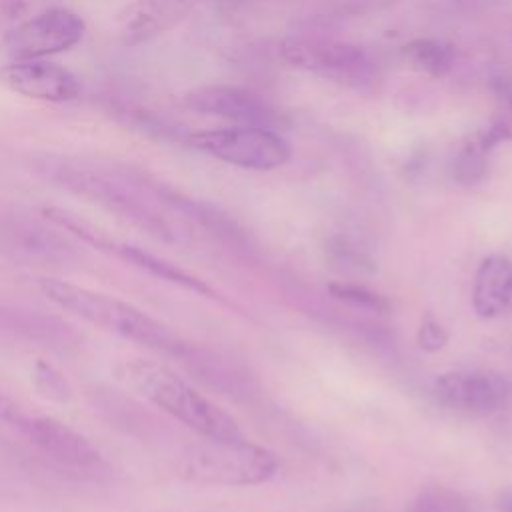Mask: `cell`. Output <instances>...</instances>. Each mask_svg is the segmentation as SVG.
I'll list each match as a JSON object with an SVG mask.
<instances>
[{
	"instance_id": "7",
	"label": "cell",
	"mask_w": 512,
	"mask_h": 512,
	"mask_svg": "<svg viewBox=\"0 0 512 512\" xmlns=\"http://www.w3.org/2000/svg\"><path fill=\"white\" fill-rule=\"evenodd\" d=\"M76 256L72 240L44 216L0 206V258L22 266H60Z\"/></svg>"
},
{
	"instance_id": "10",
	"label": "cell",
	"mask_w": 512,
	"mask_h": 512,
	"mask_svg": "<svg viewBox=\"0 0 512 512\" xmlns=\"http://www.w3.org/2000/svg\"><path fill=\"white\" fill-rule=\"evenodd\" d=\"M18 434L68 472L94 480L112 472L110 462L96 446L52 416L30 412Z\"/></svg>"
},
{
	"instance_id": "5",
	"label": "cell",
	"mask_w": 512,
	"mask_h": 512,
	"mask_svg": "<svg viewBox=\"0 0 512 512\" xmlns=\"http://www.w3.org/2000/svg\"><path fill=\"white\" fill-rule=\"evenodd\" d=\"M278 54L296 70L354 90L370 88L376 80L374 60L356 44L326 38L288 36L280 40Z\"/></svg>"
},
{
	"instance_id": "1",
	"label": "cell",
	"mask_w": 512,
	"mask_h": 512,
	"mask_svg": "<svg viewBox=\"0 0 512 512\" xmlns=\"http://www.w3.org/2000/svg\"><path fill=\"white\" fill-rule=\"evenodd\" d=\"M38 172L56 186L102 206L158 240L180 242L184 238V228L172 218L176 212L162 196L164 186L142 174L112 172L62 158L40 160Z\"/></svg>"
},
{
	"instance_id": "15",
	"label": "cell",
	"mask_w": 512,
	"mask_h": 512,
	"mask_svg": "<svg viewBox=\"0 0 512 512\" xmlns=\"http://www.w3.org/2000/svg\"><path fill=\"white\" fill-rule=\"evenodd\" d=\"M512 300V262L502 254L486 256L474 276L472 306L480 318L502 314Z\"/></svg>"
},
{
	"instance_id": "17",
	"label": "cell",
	"mask_w": 512,
	"mask_h": 512,
	"mask_svg": "<svg viewBox=\"0 0 512 512\" xmlns=\"http://www.w3.org/2000/svg\"><path fill=\"white\" fill-rule=\"evenodd\" d=\"M400 54L414 70L432 78L446 76L456 64L454 46L442 38H412L400 48Z\"/></svg>"
},
{
	"instance_id": "13",
	"label": "cell",
	"mask_w": 512,
	"mask_h": 512,
	"mask_svg": "<svg viewBox=\"0 0 512 512\" xmlns=\"http://www.w3.org/2000/svg\"><path fill=\"white\" fill-rule=\"evenodd\" d=\"M0 84L8 90L42 102H70L82 92L80 80L68 68L46 58L10 60L0 66Z\"/></svg>"
},
{
	"instance_id": "20",
	"label": "cell",
	"mask_w": 512,
	"mask_h": 512,
	"mask_svg": "<svg viewBox=\"0 0 512 512\" xmlns=\"http://www.w3.org/2000/svg\"><path fill=\"white\" fill-rule=\"evenodd\" d=\"M416 340H418V346L426 352H440L446 344H448V332L446 328L436 322L434 318H424L420 328H418V334H416Z\"/></svg>"
},
{
	"instance_id": "21",
	"label": "cell",
	"mask_w": 512,
	"mask_h": 512,
	"mask_svg": "<svg viewBox=\"0 0 512 512\" xmlns=\"http://www.w3.org/2000/svg\"><path fill=\"white\" fill-rule=\"evenodd\" d=\"M498 508H500L502 512H512V490H506V492L500 494V498H498Z\"/></svg>"
},
{
	"instance_id": "8",
	"label": "cell",
	"mask_w": 512,
	"mask_h": 512,
	"mask_svg": "<svg viewBox=\"0 0 512 512\" xmlns=\"http://www.w3.org/2000/svg\"><path fill=\"white\" fill-rule=\"evenodd\" d=\"M84 32L86 22L78 12L54 4L12 26L0 46L12 60L48 58L74 48Z\"/></svg>"
},
{
	"instance_id": "19",
	"label": "cell",
	"mask_w": 512,
	"mask_h": 512,
	"mask_svg": "<svg viewBox=\"0 0 512 512\" xmlns=\"http://www.w3.org/2000/svg\"><path fill=\"white\" fill-rule=\"evenodd\" d=\"M412 512H468V502L448 488H426L414 500Z\"/></svg>"
},
{
	"instance_id": "18",
	"label": "cell",
	"mask_w": 512,
	"mask_h": 512,
	"mask_svg": "<svg viewBox=\"0 0 512 512\" xmlns=\"http://www.w3.org/2000/svg\"><path fill=\"white\" fill-rule=\"evenodd\" d=\"M328 290L336 300L346 302V304L356 306V308H362V310L386 312L390 308V302L382 294L372 292L366 286L346 284V282H332V284H328Z\"/></svg>"
},
{
	"instance_id": "4",
	"label": "cell",
	"mask_w": 512,
	"mask_h": 512,
	"mask_svg": "<svg viewBox=\"0 0 512 512\" xmlns=\"http://www.w3.org/2000/svg\"><path fill=\"white\" fill-rule=\"evenodd\" d=\"M178 470L182 476L222 486H252L270 480L278 470L276 456L242 438L210 440L182 454Z\"/></svg>"
},
{
	"instance_id": "11",
	"label": "cell",
	"mask_w": 512,
	"mask_h": 512,
	"mask_svg": "<svg viewBox=\"0 0 512 512\" xmlns=\"http://www.w3.org/2000/svg\"><path fill=\"white\" fill-rule=\"evenodd\" d=\"M184 104L192 112L204 116H216L234 126H256V128H284L288 124L286 112L274 106L270 100L254 90L230 84H208L198 86L184 94Z\"/></svg>"
},
{
	"instance_id": "23",
	"label": "cell",
	"mask_w": 512,
	"mask_h": 512,
	"mask_svg": "<svg viewBox=\"0 0 512 512\" xmlns=\"http://www.w3.org/2000/svg\"><path fill=\"white\" fill-rule=\"evenodd\" d=\"M222 2H232V0H222Z\"/></svg>"
},
{
	"instance_id": "22",
	"label": "cell",
	"mask_w": 512,
	"mask_h": 512,
	"mask_svg": "<svg viewBox=\"0 0 512 512\" xmlns=\"http://www.w3.org/2000/svg\"><path fill=\"white\" fill-rule=\"evenodd\" d=\"M510 114H512V96H510Z\"/></svg>"
},
{
	"instance_id": "14",
	"label": "cell",
	"mask_w": 512,
	"mask_h": 512,
	"mask_svg": "<svg viewBox=\"0 0 512 512\" xmlns=\"http://www.w3.org/2000/svg\"><path fill=\"white\" fill-rule=\"evenodd\" d=\"M200 0H136L120 20V42L138 46L176 26Z\"/></svg>"
},
{
	"instance_id": "9",
	"label": "cell",
	"mask_w": 512,
	"mask_h": 512,
	"mask_svg": "<svg viewBox=\"0 0 512 512\" xmlns=\"http://www.w3.org/2000/svg\"><path fill=\"white\" fill-rule=\"evenodd\" d=\"M42 216L46 220H50L52 224H56L58 228L70 232L72 236L80 238L82 242L86 244H92L94 248L106 252V254H114L116 258L140 268V270H146L148 274L152 276H158L162 280H168V282H174L182 288H188L192 292H198V294H204V296H214V290L198 280L196 276L184 272L182 268L174 266L172 262L148 252V250H142L138 246H132V244H126V242H118L110 236H106L104 232H100L98 228H94L92 224L84 222L80 216L64 210V208H56V206H44L42 208Z\"/></svg>"
},
{
	"instance_id": "2",
	"label": "cell",
	"mask_w": 512,
	"mask_h": 512,
	"mask_svg": "<svg viewBox=\"0 0 512 512\" xmlns=\"http://www.w3.org/2000/svg\"><path fill=\"white\" fill-rule=\"evenodd\" d=\"M36 284L40 292L58 308L146 350L180 358L182 362H188L196 350L166 324L116 296L50 276L36 278Z\"/></svg>"
},
{
	"instance_id": "12",
	"label": "cell",
	"mask_w": 512,
	"mask_h": 512,
	"mask_svg": "<svg viewBox=\"0 0 512 512\" xmlns=\"http://www.w3.org/2000/svg\"><path fill=\"white\" fill-rule=\"evenodd\" d=\"M438 400L466 414H494L512 398V384L506 376L490 370H452L434 380Z\"/></svg>"
},
{
	"instance_id": "6",
	"label": "cell",
	"mask_w": 512,
	"mask_h": 512,
	"mask_svg": "<svg viewBox=\"0 0 512 512\" xmlns=\"http://www.w3.org/2000/svg\"><path fill=\"white\" fill-rule=\"evenodd\" d=\"M186 142L216 160L246 170H276L292 156L288 142L276 130L256 126L198 130L188 134Z\"/></svg>"
},
{
	"instance_id": "16",
	"label": "cell",
	"mask_w": 512,
	"mask_h": 512,
	"mask_svg": "<svg viewBox=\"0 0 512 512\" xmlns=\"http://www.w3.org/2000/svg\"><path fill=\"white\" fill-rule=\"evenodd\" d=\"M510 136V128L504 122L490 124L472 136L456 154L452 162V178L460 186H476L488 172L490 152Z\"/></svg>"
},
{
	"instance_id": "3",
	"label": "cell",
	"mask_w": 512,
	"mask_h": 512,
	"mask_svg": "<svg viewBox=\"0 0 512 512\" xmlns=\"http://www.w3.org/2000/svg\"><path fill=\"white\" fill-rule=\"evenodd\" d=\"M124 380L156 408L194 430L202 438H242L238 422L210 398L198 392L182 376L152 360H130L122 368Z\"/></svg>"
}]
</instances>
